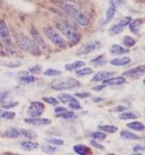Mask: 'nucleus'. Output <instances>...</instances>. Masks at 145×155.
Returning <instances> with one entry per match:
<instances>
[{
    "label": "nucleus",
    "instance_id": "1",
    "mask_svg": "<svg viewBox=\"0 0 145 155\" xmlns=\"http://www.w3.org/2000/svg\"><path fill=\"white\" fill-rule=\"evenodd\" d=\"M62 10L64 11L68 16L71 17L74 21H76L77 23L81 26H87L90 24V18L86 15L79 10L75 5L71 3H64L62 4Z\"/></svg>",
    "mask_w": 145,
    "mask_h": 155
},
{
    "label": "nucleus",
    "instance_id": "2",
    "mask_svg": "<svg viewBox=\"0 0 145 155\" xmlns=\"http://www.w3.org/2000/svg\"><path fill=\"white\" fill-rule=\"evenodd\" d=\"M18 46L23 51L29 52L32 55H40L41 50L36 45V43L34 42L32 39L28 38L24 34H18Z\"/></svg>",
    "mask_w": 145,
    "mask_h": 155
},
{
    "label": "nucleus",
    "instance_id": "3",
    "mask_svg": "<svg viewBox=\"0 0 145 155\" xmlns=\"http://www.w3.org/2000/svg\"><path fill=\"white\" fill-rule=\"evenodd\" d=\"M56 28L58 31H60L63 35H64L67 39L74 43L76 44L80 40V34L77 32L74 27H72L70 24H68L64 21H57L55 23Z\"/></svg>",
    "mask_w": 145,
    "mask_h": 155
},
{
    "label": "nucleus",
    "instance_id": "4",
    "mask_svg": "<svg viewBox=\"0 0 145 155\" xmlns=\"http://www.w3.org/2000/svg\"><path fill=\"white\" fill-rule=\"evenodd\" d=\"M80 86V82L74 79V78H63V79H57L51 82V88L60 91V90H68L75 88V87Z\"/></svg>",
    "mask_w": 145,
    "mask_h": 155
},
{
    "label": "nucleus",
    "instance_id": "5",
    "mask_svg": "<svg viewBox=\"0 0 145 155\" xmlns=\"http://www.w3.org/2000/svg\"><path fill=\"white\" fill-rule=\"evenodd\" d=\"M44 32H45L47 38L50 40L53 45L58 47L59 48H67V44L64 40L59 32H57V30H55L54 28L47 25L44 28Z\"/></svg>",
    "mask_w": 145,
    "mask_h": 155
},
{
    "label": "nucleus",
    "instance_id": "6",
    "mask_svg": "<svg viewBox=\"0 0 145 155\" xmlns=\"http://www.w3.org/2000/svg\"><path fill=\"white\" fill-rule=\"evenodd\" d=\"M0 40L2 41L4 46L6 47L8 50L10 51L13 50L12 38H11V34H10L9 27L2 19H0Z\"/></svg>",
    "mask_w": 145,
    "mask_h": 155
},
{
    "label": "nucleus",
    "instance_id": "7",
    "mask_svg": "<svg viewBox=\"0 0 145 155\" xmlns=\"http://www.w3.org/2000/svg\"><path fill=\"white\" fill-rule=\"evenodd\" d=\"M101 47H102V45L99 41H91V42L84 44V45L77 51V53H79V54H81V55L87 54V53H89V52L99 50Z\"/></svg>",
    "mask_w": 145,
    "mask_h": 155
},
{
    "label": "nucleus",
    "instance_id": "8",
    "mask_svg": "<svg viewBox=\"0 0 145 155\" xmlns=\"http://www.w3.org/2000/svg\"><path fill=\"white\" fill-rule=\"evenodd\" d=\"M30 34L32 36V40L36 43V45L39 47L41 51H47L48 48V46L47 42L44 40L43 37L41 36V34L39 33L35 28H31L30 29Z\"/></svg>",
    "mask_w": 145,
    "mask_h": 155
},
{
    "label": "nucleus",
    "instance_id": "9",
    "mask_svg": "<svg viewBox=\"0 0 145 155\" xmlns=\"http://www.w3.org/2000/svg\"><path fill=\"white\" fill-rule=\"evenodd\" d=\"M144 72H145V66L144 65H140V66L132 68V69L127 70L126 72H124L123 73V77H130V78L138 77L140 75H143Z\"/></svg>",
    "mask_w": 145,
    "mask_h": 155
},
{
    "label": "nucleus",
    "instance_id": "10",
    "mask_svg": "<svg viewBox=\"0 0 145 155\" xmlns=\"http://www.w3.org/2000/svg\"><path fill=\"white\" fill-rule=\"evenodd\" d=\"M18 78L21 82L22 84H31V82L35 81V77H34L32 74H30L28 71H21L18 74Z\"/></svg>",
    "mask_w": 145,
    "mask_h": 155
},
{
    "label": "nucleus",
    "instance_id": "11",
    "mask_svg": "<svg viewBox=\"0 0 145 155\" xmlns=\"http://www.w3.org/2000/svg\"><path fill=\"white\" fill-rule=\"evenodd\" d=\"M24 122L31 124V125H48L51 123V120L48 118H39V117H30V118H24Z\"/></svg>",
    "mask_w": 145,
    "mask_h": 155
},
{
    "label": "nucleus",
    "instance_id": "12",
    "mask_svg": "<svg viewBox=\"0 0 145 155\" xmlns=\"http://www.w3.org/2000/svg\"><path fill=\"white\" fill-rule=\"evenodd\" d=\"M103 82L105 85H121V84H124L126 82V78H124L123 76L115 77V78L110 77L108 79L104 80Z\"/></svg>",
    "mask_w": 145,
    "mask_h": 155
},
{
    "label": "nucleus",
    "instance_id": "13",
    "mask_svg": "<svg viewBox=\"0 0 145 155\" xmlns=\"http://www.w3.org/2000/svg\"><path fill=\"white\" fill-rule=\"evenodd\" d=\"M40 145L37 142H34V140H24V142L21 143V148L22 150H25V151H31V150H35L37 149Z\"/></svg>",
    "mask_w": 145,
    "mask_h": 155
},
{
    "label": "nucleus",
    "instance_id": "14",
    "mask_svg": "<svg viewBox=\"0 0 145 155\" xmlns=\"http://www.w3.org/2000/svg\"><path fill=\"white\" fill-rule=\"evenodd\" d=\"M130 58L128 56H124V57H117V58H114V59L110 60V64L113 65V66H126V65H129L130 63Z\"/></svg>",
    "mask_w": 145,
    "mask_h": 155
},
{
    "label": "nucleus",
    "instance_id": "15",
    "mask_svg": "<svg viewBox=\"0 0 145 155\" xmlns=\"http://www.w3.org/2000/svg\"><path fill=\"white\" fill-rule=\"evenodd\" d=\"M115 74V72H106V71H102L95 74V76L92 79V81H104L105 79H108V78L112 77Z\"/></svg>",
    "mask_w": 145,
    "mask_h": 155
},
{
    "label": "nucleus",
    "instance_id": "16",
    "mask_svg": "<svg viewBox=\"0 0 145 155\" xmlns=\"http://www.w3.org/2000/svg\"><path fill=\"white\" fill-rule=\"evenodd\" d=\"M109 51L112 55H121V54H124V53H128L129 48H126L119 45H112Z\"/></svg>",
    "mask_w": 145,
    "mask_h": 155
},
{
    "label": "nucleus",
    "instance_id": "17",
    "mask_svg": "<svg viewBox=\"0 0 145 155\" xmlns=\"http://www.w3.org/2000/svg\"><path fill=\"white\" fill-rule=\"evenodd\" d=\"M142 22H143V19H141V18H137V19H134V21L132 19V21H130L129 24L130 31H132L133 33L137 34L140 27H141V25H142Z\"/></svg>",
    "mask_w": 145,
    "mask_h": 155
},
{
    "label": "nucleus",
    "instance_id": "18",
    "mask_svg": "<svg viewBox=\"0 0 145 155\" xmlns=\"http://www.w3.org/2000/svg\"><path fill=\"white\" fill-rule=\"evenodd\" d=\"M115 13H116V6L114 3L111 2L109 7L108 8V10H106V13H105V22H109L112 21Z\"/></svg>",
    "mask_w": 145,
    "mask_h": 155
},
{
    "label": "nucleus",
    "instance_id": "19",
    "mask_svg": "<svg viewBox=\"0 0 145 155\" xmlns=\"http://www.w3.org/2000/svg\"><path fill=\"white\" fill-rule=\"evenodd\" d=\"M84 65H85L84 61H75V62L69 63V64H66L65 65V69L67 71L77 70V69H79L80 67H83Z\"/></svg>",
    "mask_w": 145,
    "mask_h": 155
},
{
    "label": "nucleus",
    "instance_id": "20",
    "mask_svg": "<svg viewBox=\"0 0 145 155\" xmlns=\"http://www.w3.org/2000/svg\"><path fill=\"white\" fill-rule=\"evenodd\" d=\"M5 136H6L7 138H10V139H16V138L21 137L19 129L14 128V127L9 128V129H7L6 131H5Z\"/></svg>",
    "mask_w": 145,
    "mask_h": 155
},
{
    "label": "nucleus",
    "instance_id": "21",
    "mask_svg": "<svg viewBox=\"0 0 145 155\" xmlns=\"http://www.w3.org/2000/svg\"><path fill=\"white\" fill-rule=\"evenodd\" d=\"M120 136H121V138H123L125 140H138V139H140V137H139V136H137V134H134V133L129 132V131H126V130L121 131Z\"/></svg>",
    "mask_w": 145,
    "mask_h": 155
},
{
    "label": "nucleus",
    "instance_id": "22",
    "mask_svg": "<svg viewBox=\"0 0 145 155\" xmlns=\"http://www.w3.org/2000/svg\"><path fill=\"white\" fill-rule=\"evenodd\" d=\"M105 62H106V59H105V55H99V56L93 58V59H91V61H90L91 64L93 66H95V67L103 66V65L105 64Z\"/></svg>",
    "mask_w": 145,
    "mask_h": 155
},
{
    "label": "nucleus",
    "instance_id": "23",
    "mask_svg": "<svg viewBox=\"0 0 145 155\" xmlns=\"http://www.w3.org/2000/svg\"><path fill=\"white\" fill-rule=\"evenodd\" d=\"M58 100H59L63 104H69V103H71V102L76 101V99L75 98V97H72L70 94H66V93L58 95Z\"/></svg>",
    "mask_w": 145,
    "mask_h": 155
},
{
    "label": "nucleus",
    "instance_id": "24",
    "mask_svg": "<svg viewBox=\"0 0 145 155\" xmlns=\"http://www.w3.org/2000/svg\"><path fill=\"white\" fill-rule=\"evenodd\" d=\"M19 133L21 136L26 138L28 140H34L37 138V134L35 132H33L31 130H26V129H19Z\"/></svg>",
    "mask_w": 145,
    "mask_h": 155
},
{
    "label": "nucleus",
    "instance_id": "25",
    "mask_svg": "<svg viewBox=\"0 0 145 155\" xmlns=\"http://www.w3.org/2000/svg\"><path fill=\"white\" fill-rule=\"evenodd\" d=\"M14 116H16V113H14V111H9L0 109V118L6 120H12L14 118Z\"/></svg>",
    "mask_w": 145,
    "mask_h": 155
},
{
    "label": "nucleus",
    "instance_id": "26",
    "mask_svg": "<svg viewBox=\"0 0 145 155\" xmlns=\"http://www.w3.org/2000/svg\"><path fill=\"white\" fill-rule=\"evenodd\" d=\"M98 128L101 131H103V132L110 133V134H113L118 131V127L117 126H114V125H99Z\"/></svg>",
    "mask_w": 145,
    "mask_h": 155
},
{
    "label": "nucleus",
    "instance_id": "27",
    "mask_svg": "<svg viewBox=\"0 0 145 155\" xmlns=\"http://www.w3.org/2000/svg\"><path fill=\"white\" fill-rule=\"evenodd\" d=\"M74 151L79 155H85L88 153L90 150L84 144H76L74 147Z\"/></svg>",
    "mask_w": 145,
    "mask_h": 155
},
{
    "label": "nucleus",
    "instance_id": "28",
    "mask_svg": "<svg viewBox=\"0 0 145 155\" xmlns=\"http://www.w3.org/2000/svg\"><path fill=\"white\" fill-rule=\"evenodd\" d=\"M127 127L134 131H143L145 129L144 124L142 122H138V121H134V122L128 123Z\"/></svg>",
    "mask_w": 145,
    "mask_h": 155
},
{
    "label": "nucleus",
    "instance_id": "29",
    "mask_svg": "<svg viewBox=\"0 0 145 155\" xmlns=\"http://www.w3.org/2000/svg\"><path fill=\"white\" fill-rule=\"evenodd\" d=\"M43 113H44V110L29 108V110L27 111V114H28V116H30V117H39V116H41L43 114Z\"/></svg>",
    "mask_w": 145,
    "mask_h": 155
},
{
    "label": "nucleus",
    "instance_id": "30",
    "mask_svg": "<svg viewBox=\"0 0 145 155\" xmlns=\"http://www.w3.org/2000/svg\"><path fill=\"white\" fill-rule=\"evenodd\" d=\"M42 150L45 153H47V154H52L57 151V147H53V145H50V144H44L41 147Z\"/></svg>",
    "mask_w": 145,
    "mask_h": 155
},
{
    "label": "nucleus",
    "instance_id": "31",
    "mask_svg": "<svg viewBox=\"0 0 145 155\" xmlns=\"http://www.w3.org/2000/svg\"><path fill=\"white\" fill-rule=\"evenodd\" d=\"M56 116L59 118H64V119H69V118H72L75 116V113L72 110H65L63 111V113H60V114H56Z\"/></svg>",
    "mask_w": 145,
    "mask_h": 155
},
{
    "label": "nucleus",
    "instance_id": "32",
    "mask_svg": "<svg viewBox=\"0 0 145 155\" xmlns=\"http://www.w3.org/2000/svg\"><path fill=\"white\" fill-rule=\"evenodd\" d=\"M123 29H124L123 26H121L119 23H116L109 29V34L110 35H117V34L123 31Z\"/></svg>",
    "mask_w": 145,
    "mask_h": 155
},
{
    "label": "nucleus",
    "instance_id": "33",
    "mask_svg": "<svg viewBox=\"0 0 145 155\" xmlns=\"http://www.w3.org/2000/svg\"><path fill=\"white\" fill-rule=\"evenodd\" d=\"M44 75L45 76H48V77H56V76H60L62 75V72L60 70H57V69H47L45 72H44Z\"/></svg>",
    "mask_w": 145,
    "mask_h": 155
},
{
    "label": "nucleus",
    "instance_id": "34",
    "mask_svg": "<svg viewBox=\"0 0 145 155\" xmlns=\"http://www.w3.org/2000/svg\"><path fill=\"white\" fill-rule=\"evenodd\" d=\"M92 73H93V70L91 69V68H79V70H76V74L77 76H88V75H91Z\"/></svg>",
    "mask_w": 145,
    "mask_h": 155
},
{
    "label": "nucleus",
    "instance_id": "35",
    "mask_svg": "<svg viewBox=\"0 0 145 155\" xmlns=\"http://www.w3.org/2000/svg\"><path fill=\"white\" fill-rule=\"evenodd\" d=\"M135 43H137V42H135L134 39L132 38V37H130V36H125L123 38V44L127 48H132V47H134L135 45Z\"/></svg>",
    "mask_w": 145,
    "mask_h": 155
},
{
    "label": "nucleus",
    "instance_id": "36",
    "mask_svg": "<svg viewBox=\"0 0 145 155\" xmlns=\"http://www.w3.org/2000/svg\"><path fill=\"white\" fill-rule=\"evenodd\" d=\"M137 117H138L137 114H134V113H130V111H128V113H123V114H121L119 115V118L122 119V120L134 119V118H137Z\"/></svg>",
    "mask_w": 145,
    "mask_h": 155
},
{
    "label": "nucleus",
    "instance_id": "37",
    "mask_svg": "<svg viewBox=\"0 0 145 155\" xmlns=\"http://www.w3.org/2000/svg\"><path fill=\"white\" fill-rule=\"evenodd\" d=\"M28 72L32 75H39L42 73V65H34L28 68Z\"/></svg>",
    "mask_w": 145,
    "mask_h": 155
},
{
    "label": "nucleus",
    "instance_id": "38",
    "mask_svg": "<svg viewBox=\"0 0 145 155\" xmlns=\"http://www.w3.org/2000/svg\"><path fill=\"white\" fill-rule=\"evenodd\" d=\"M43 101L50 105H53V106H57L58 103H59V101H58L56 98H54V97H47V96L43 97Z\"/></svg>",
    "mask_w": 145,
    "mask_h": 155
},
{
    "label": "nucleus",
    "instance_id": "39",
    "mask_svg": "<svg viewBox=\"0 0 145 155\" xmlns=\"http://www.w3.org/2000/svg\"><path fill=\"white\" fill-rule=\"evenodd\" d=\"M91 137L97 140H104L106 138V135L103 132H94L91 134Z\"/></svg>",
    "mask_w": 145,
    "mask_h": 155
},
{
    "label": "nucleus",
    "instance_id": "40",
    "mask_svg": "<svg viewBox=\"0 0 145 155\" xmlns=\"http://www.w3.org/2000/svg\"><path fill=\"white\" fill-rule=\"evenodd\" d=\"M29 108L45 110V105H44V103H42V102H40V101H33L30 103V107H29Z\"/></svg>",
    "mask_w": 145,
    "mask_h": 155
},
{
    "label": "nucleus",
    "instance_id": "41",
    "mask_svg": "<svg viewBox=\"0 0 145 155\" xmlns=\"http://www.w3.org/2000/svg\"><path fill=\"white\" fill-rule=\"evenodd\" d=\"M132 21V18L130 17H125V18H123L121 21L118 22L121 26H123V27H126V26H128L129 24H130V22Z\"/></svg>",
    "mask_w": 145,
    "mask_h": 155
},
{
    "label": "nucleus",
    "instance_id": "42",
    "mask_svg": "<svg viewBox=\"0 0 145 155\" xmlns=\"http://www.w3.org/2000/svg\"><path fill=\"white\" fill-rule=\"evenodd\" d=\"M47 143H51L53 145H62V144H64V140H61V139L53 138V139H48Z\"/></svg>",
    "mask_w": 145,
    "mask_h": 155
},
{
    "label": "nucleus",
    "instance_id": "43",
    "mask_svg": "<svg viewBox=\"0 0 145 155\" xmlns=\"http://www.w3.org/2000/svg\"><path fill=\"white\" fill-rule=\"evenodd\" d=\"M69 105V107L71 109H72V110H81L82 109V107H81V105L79 104V101H74V102H71V103H69L68 104Z\"/></svg>",
    "mask_w": 145,
    "mask_h": 155
},
{
    "label": "nucleus",
    "instance_id": "44",
    "mask_svg": "<svg viewBox=\"0 0 145 155\" xmlns=\"http://www.w3.org/2000/svg\"><path fill=\"white\" fill-rule=\"evenodd\" d=\"M18 105V102H8V103H5V104L2 105V108L3 109H12V108H14V107H16Z\"/></svg>",
    "mask_w": 145,
    "mask_h": 155
},
{
    "label": "nucleus",
    "instance_id": "45",
    "mask_svg": "<svg viewBox=\"0 0 145 155\" xmlns=\"http://www.w3.org/2000/svg\"><path fill=\"white\" fill-rule=\"evenodd\" d=\"M75 96L79 97V98H87V97L91 96V93H89V92H79V93H76Z\"/></svg>",
    "mask_w": 145,
    "mask_h": 155
},
{
    "label": "nucleus",
    "instance_id": "46",
    "mask_svg": "<svg viewBox=\"0 0 145 155\" xmlns=\"http://www.w3.org/2000/svg\"><path fill=\"white\" fill-rule=\"evenodd\" d=\"M90 143H91L92 145H93L94 147L98 148V149H101V150H104V149H105V147H104V145H102V144H100L99 143H97L96 140H91Z\"/></svg>",
    "mask_w": 145,
    "mask_h": 155
},
{
    "label": "nucleus",
    "instance_id": "47",
    "mask_svg": "<svg viewBox=\"0 0 145 155\" xmlns=\"http://www.w3.org/2000/svg\"><path fill=\"white\" fill-rule=\"evenodd\" d=\"M125 110H127V107L126 106H118V107L113 108L112 110H111V111H123Z\"/></svg>",
    "mask_w": 145,
    "mask_h": 155
},
{
    "label": "nucleus",
    "instance_id": "48",
    "mask_svg": "<svg viewBox=\"0 0 145 155\" xmlns=\"http://www.w3.org/2000/svg\"><path fill=\"white\" fill-rule=\"evenodd\" d=\"M133 150H134V152H137V151H142V150H144V147H143V145L137 144V145H134V147H133Z\"/></svg>",
    "mask_w": 145,
    "mask_h": 155
},
{
    "label": "nucleus",
    "instance_id": "49",
    "mask_svg": "<svg viewBox=\"0 0 145 155\" xmlns=\"http://www.w3.org/2000/svg\"><path fill=\"white\" fill-rule=\"evenodd\" d=\"M67 110V109L65 108V107H56V108L54 109V111L55 114H60V113H63V111Z\"/></svg>",
    "mask_w": 145,
    "mask_h": 155
},
{
    "label": "nucleus",
    "instance_id": "50",
    "mask_svg": "<svg viewBox=\"0 0 145 155\" xmlns=\"http://www.w3.org/2000/svg\"><path fill=\"white\" fill-rule=\"evenodd\" d=\"M8 96V92H0V102H4Z\"/></svg>",
    "mask_w": 145,
    "mask_h": 155
},
{
    "label": "nucleus",
    "instance_id": "51",
    "mask_svg": "<svg viewBox=\"0 0 145 155\" xmlns=\"http://www.w3.org/2000/svg\"><path fill=\"white\" fill-rule=\"evenodd\" d=\"M105 86V84L104 85H100V86H95V87H93V89L94 90H101V89H103Z\"/></svg>",
    "mask_w": 145,
    "mask_h": 155
},
{
    "label": "nucleus",
    "instance_id": "52",
    "mask_svg": "<svg viewBox=\"0 0 145 155\" xmlns=\"http://www.w3.org/2000/svg\"><path fill=\"white\" fill-rule=\"evenodd\" d=\"M103 100L104 98H102V97H96V98H94V102H96V103H98V102H101Z\"/></svg>",
    "mask_w": 145,
    "mask_h": 155
}]
</instances>
